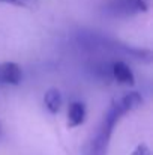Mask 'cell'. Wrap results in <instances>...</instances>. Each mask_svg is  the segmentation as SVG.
<instances>
[{"label": "cell", "mask_w": 153, "mask_h": 155, "mask_svg": "<svg viewBox=\"0 0 153 155\" xmlns=\"http://www.w3.org/2000/svg\"><path fill=\"white\" fill-rule=\"evenodd\" d=\"M0 2H5V3H11V5H15V6H32L35 0H0Z\"/></svg>", "instance_id": "obj_8"}, {"label": "cell", "mask_w": 153, "mask_h": 155, "mask_svg": "<svg viewBox=\"0 0 153 155\" xmlns=\"http://www.w3.org/2000/svg\"><path fill=\"white\" fill-rule=\"evenodd\" d=\"M21 77H23V72H21L20 65L14 62H6L0 65V83L17 86L20 84Z\"/></svg>", "instance_id": "obj_3"}, {"label": "cell", "mask_w": 153, "mask_h": 155, "mask_svg": "<svg viewBox=\"0 0 153 155\" xmlns=\"http://www.w3.org/2000/svg\"><path fill=\"white\" fill-rule=\"evenodd\" d=\"M111 74H113V78L120 84L132 86L135 83L134 72L131 71V68L125 62H114L111 66Z\"/></svg>", "instance_id": "obj_4"}, {"label": "cell", "mask_w": 153, "mask_h": 155, "mask_svg": "<svg viewBox=\"0 0 153 155\" xmlns=\"http://www.w3.org/2000/svg\"><path fill=\"white\" fill-rule=\"evenodd\" d=\"M84 119H86V105L81 101H74L69 105V111H68V127L75 128L81 125Z\"/></svg>", "instance_id": "obj_5"}, {"label": "cell", "mask_w": 153, "mask_h": 155, "mask_svg": "<svg viewBox=\"0 0 153 155\" xmlns=\"http://www.w3.org/2000/svg\"><path fill=\"white\" fill-rule=\"evenodd\" d=\"M62 94H60V91L59 89H54V87H51L48 89L47 92H45V95H44V104H45V107H47V110L53 113V114H56V113H59V110H60V107H62Z\"/></svg>", "instance_id": "obj_6"}, {"label": "cell", "mask_w": 153, "mask_h": 155, "mask_svg": "<svg viewBox=\"0 0 153 155\" xmlns=\"http://www.w3.org/2000/svg\"><path fill=\"white\" fill-rule=\"evenodd\" d=\"M149 5L146 0H111L105 6V12L111 17H132L147 12Z\"/></svg>", "instance_id": "obj_2"}, {"label": "cell", "mask_w": 153, "mask_h": 155, "mask_svg": "<svg viewBox=\"0 0 153 155\" xmlns=\"http://www.w3.org/2000/svg\"><path fill=\"white\" fill-rule=\"evenodd\" d=\"M131 155H152V152H150V149H149L147 145H138V146L132 151Z\"/></svg>", "instance_id": "obj_7"}, {"label": "cell", "mask_w": 153, "mask_h": 155, "mask_svg": "<svg viewBox=\"0 0 153 155\" xmlns=\"http://www.w3.org/2000/svg\"><path fill=\"white\" fill-rule=\"evenodd\" d=\"M141 104H143V98L137 92L126 94L120 100L113 101V104L110 105V108L107 111V114L104 116V120H102L98 133L86 145L84 155H107L111 134L114 131V127L120 120V117L123 114L129 113V111L137 110Z\"/></svg>", "instance_id": "obj_1"}]
</instances>
